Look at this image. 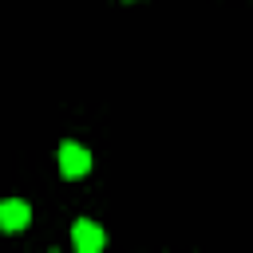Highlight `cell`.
I'll return each instance as SVG.
<instances>
[{"instance_id":"6da1fadb","label":"cell","mask_w":253,"mask_h":253,"mask_svg":"<svg viewBox=\"0 0 253 253\" xmlns=\"http://www.w3.org/2000/svg\"><path fill=\"white\" fill-rule=\"evenodd\" d=\"M71 245H75V253H103L107 233H103V225H95L91 217H79V221L71 225Z\"/></svg>"},{"instance_id":"7a4b0ae2","label":"cell","mask_w":253,"mask_h":253,"mask_svg":"<svg viewBox=\"0 0 253 253\" xmlns=\"http://www.w3.org/2000/svg\"><path fill=\"white\" fill-rule=\"evenodd\" d=\"M59 170H63V178H83L91 170V154L79 142H63L59 146Z\"/></svg>"},{"instance_id":"3957f363","label":"cell","mask_w":253,"mask_h":253,"mask_svg":"<svg viewBox=\"0 0 253 253\" xmlns=\"http://www.w3.org/2000/svg\"><path fill=\"white\" fill-rule=\"evenodd\" d=\"M28 221H32V210H28V202H20V198H4V202H0V229H8V233H20Z\"/></svg>"}]
</instances>
